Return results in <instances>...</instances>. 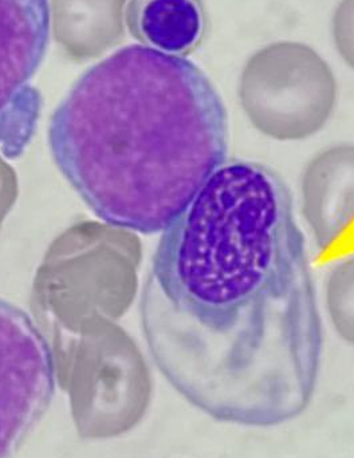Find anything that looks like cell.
<instances>
[{
    "label": "cell",
    "instance_id": "cell-3",
    "mask_svg": "<svg viewBox=\"0 0 354 458\" xmlns=\"http://www.w3.org/2000/svg\"><path fill=\"white\" fill-rule=\"evenodd\" d=\"M251 125L277 141H301L325 128L337 102V81L310 46L275 42L251 55L239 82Z\"/></svg>",
    "mask_w": 354,
    "mask_h": 458
},
{
    "label": "cell",
    "instance_id": "cell-10",
    "mask_svg": "<svg viewBox=\"0 0 354 458\" xmlns=\"http://www.w3.org/2000/svg\"><path fill=\"white\" fill-rule=\"evenodd\" d=\"M39 112V94L27 86L0 114V145L7 156L21 152Z\"/></svg>",
    "mask_w": 354,
    "mask_h": 458
},
{
    "label": "cell",
    "instance_id": "cell-5",
    "mask_svg": "<svg viewBox=\"0 0 354 458\" xmlns=\"http://www.w3.org/2000/svg\"><path fill=\"white\" fill-rule=\"evenodd\" d=\"M302 211L320 250H354V145H334L310 160L302 176Z\"/></svg>",
    "mask_w": 354,
    "mask_h": 458
},
{
    "label": "cell",
    "instance_id": "cell-4",
    "mask_svg": "<svg viewBox=\"0 0 354 458\" xmlns=\"http://www.w3.org/2000/svg\"><path fill=\"white\" fill-rule=\"evenodd\" d=\"M56 362L26 312L0 299V458H11L47 411Z\"/></svg>",
    "mask_w": 354,
    "mask_h": 458
},
{
    "label": "cell",
    "instance_id": "cell-6",
    "mask_svg": "<svg viewBox=\"0 0 354 458\" xmlns=\"http://www.w3.org/2000/svg\"><path fill=\"white\" fill-rule=\"evenodd\" d=\"M50 26L48 0H0V114L42 64Z\"/></svg>",
    "mask_w": 354,
    "mask_h": 458
},
{
    "label": "cell",
    "instance_id": "cell-1",
    "mask_svg": "<svg viewBox=\"0 0 354 458\" xmlns=\"http://www.w3.org/2000/svg\"><path fill=\"white\" fill-rule=\"evenodd\" d=\"M156 365L220 421L275 427L317 384L324 331L293 198L264 164L226 160L161 232L142 301Z\"/></svg>",
    "mask_w": 354,
    "mask_h": 458
},
{
    "label": "cell",
    "instance_id": "cell-2",
    "mask_svg": "<svg viewBox=\"0 0 354 458\" xmlns=\"http://www.w3.org/2000/svg\"><path fill=\"white\" fill-rule=\"evenodd\" d=\"M56 165L94 215L166 231L227 160L223 101L184 56L132 45L91 67L54 112Z\"/></svg>",
    "mask_w": 354,
    "mask_h": 458
},
{
    "label": "cell",
    "instance_id": "cell-9",
    "mask_svg": "<svg viewBox=\"0 0 354 458\" xmlns=\"http://www.w3.org/2000/svg\"><path fill=\"white\" fill-rule=\"evenodd\" d=\"M326 309L334 330L354 346V256L337 264L329 274Z\"/></svg>",
    "mask_w": 354,
    "mask_h": 458
},
{
    "label": "cell",
    "instance_id": "cell-7",
    "mask_svg": "<svg viewBox=\"0 0 354 458\" xmlns=\"http://www.w3.org/2000/svg\"><path fill=\"white\" fill-rule=\"evenodd\" d=\"M126 24L142 45L186 56L205 34L203 0H126Z\"/></svg>",
    "mask_w": 354,
    "mask_h": 458
},
{
    "label": "cell",
    "instance_id": "cell-11",
    "mask_svg": "<svg viewBox=\"0 0 354 458\" xmlns=\"http://www.w3.org/2000/svg\"><path fill=\"white\" fill-rule=\"evenodd\" d=\"M332 30L340 56L354 70V0H341L339 3Z\"/></svg>",
    "mask_w": 354,
    "mask_h": 458
},
{
    "label": "cell",
    "instance_id": "cell-8",
    "mask_svg": "<svg viewBox=\"0 0 354 458\" xmlns=\"http://www.w3.org/2000/svg\"><path fill=\"white\" fill-rule=\"evenodd\" d=\"M125 0H53L56 39L72 58L101 55L123 37Z\"/></svg>",
    "mask_w": 354,
    "mask_h": 458
}]
</instances>
